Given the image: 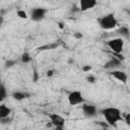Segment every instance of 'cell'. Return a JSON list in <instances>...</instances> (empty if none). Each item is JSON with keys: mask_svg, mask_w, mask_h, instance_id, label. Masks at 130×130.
Instances as JSON below:
<instances>
[{"mask_svg": "<svg viewBox=\"0 0 130 130\" xmlns=\"http://www.w3.org/2000/svg\"><path fill=\"white\" fill-rule=\"evenodd\" d=\"M100 113L104 116L107 123L112 127H114L118 122L123 120V117L121 115V111L117 108H114V107L104 108V109L100 110Z\"/></svg>", "mask_w": 130, "mask_h": 130, "instance_id": "cell-1", "label": "cell"}, {"mask_svg": "<svg viewBox=\"0 0 130 130\" xmlns=\"http://www.w3.org/2000/svg\"><path fill=\"white\" fill-rule=\"evenodd\" d=\"M99 24H100L101 28H103L105 30H109V29L115 28L118 24V21H117L114 13H108L99 19Z\"/></svg>", "mask_w": 130, "mask_h": 130, "instance_id": "cell-2", "label": "cell"}, {"mask_svg": "<svg viewBox=\"0 0 130 130\" xmlns=\"http://www.w3.org/2000/svg\"><path fill=\"white\" fill-rule=\"evenodd\" d=\"M48 10L46 8H43V7H36V8H32L29 12V16H30V19L32 21H42L45 17H46V14H47Z\"/></svg>", "mask_w": 130, "mask_h": 130, "instance_id": "cell-3", "label": "cell"}, {"mask_svg": "<svg viewBox=\"0 0 130 130\" xmlns=\"http://www.w3.org/2000/svg\"><path fill=\"white\" fill-rule=\"evenodd\" d=\"M107 46L113 51V53H122L124 47V41L122 40V38L112 39L107 42Z\"/></svg>", "mask_w": 130, "mask_h": 130, "instance_id": "cell-4", "label": "cell"}, {"mask_svg": "<svg viewBox=\"0 0 130 130\" xmlns=\"http://www.w3.org/2000/svg\"><path fill=\"white\" fill-rule=\"evenodd\" d=\"M68 103L71 106H76L79 104H83L84 103V99L82 93L79 90H73L70 91L68 94Z\"/></svg>", "mask_w": 130, "mask_h": 130, "instance_id": "cell-5", "label": "cell"}, {"mask_svg": "<svg viewBox=\"0 0 130 130\" xmlns=\"http://www.w3.org/2000/svg\"><path fill=\"white\" fill-rule=\"evenodd\" d=\"M50 122L53 124V127L57 130H62L65 125V119L59 114H50L49 115Z\"/></svg>", "mask_w": 130, "mask_h": 130, "instance_id": "cell-6", "label": "cell"}, {"mask_svg": "<svg viewBox=\"0 0 130 130\" xmlns=\"http://www.w3.org/2000/svg\"><path fill=\"white\" fill-rule=\"evenodd\" d=\"M82 112L86 117H94L98 114V109L93 105H88V104H83L82 107Z\"/></svg>", "mask_w": 130, "mask_h": 130, "instance_id": "cell-7", "label": "cell"}, {"mask_svg": "<svg viewBox=\"0 0 130 130\" xmlns=\"http://www.w3.org/2000/svg\"><path fill=\"white\" fill-rule=\"evenodd\" d=\"M96 0H79V10L86 11L96 5Z\"/></svg>", "mask_w": 130, "mask_h": 130, "instance_id": "cell-8", "label": "cell"}, {"mask_svg": "<svg viewBox=\"0 0 130 130\" xmlns=\"http://www.w3.org/2000/svg\"><path fill=\"white\" fill-rule=\"evenodd\" d=\"M109 74H110L111 76H113L114 78H116L117 80L123 82V83H126L127 78H128L127 74H126L124 71H122V70H113V71L109 72Z\"/></svg>", "mask_w": 130, "mask_h": 130, "instance_id": "cell-9", "label": "cell"}, {"mask_svg": "<svg viewBox=\"0 0 130 130\" xmlns=\"http://www.w3.org/2000/svg\"><path fill=\"white\" fill-rule=\"evenodd\" d=\"M121 62L122 61H120L117 57H112L107 63H105L104 68H106V69H114V68L120 66L121 65Z\"/></svg>", "mask_w": 130, "mask_h": 130, "instance_id": "cell-10", "label": "cell"}, {"mask_svg": "<svg viewBox=\"0 0 130 130\" xmlns=\"http://www.w3.org/2000/svg\"><path fill=\"white\" fill-rule=\"evenodd\" d=\"M29 96H30V94L28 92H25V91H14L12 93V98L16 101H22V100H25Z\"/></svg>", "mask_w": 130, "mask_h": 130, "instance_id": "cell-11", "label": "cell"}, {"mask_svg": "<svg viewBox=\"0 0 130 130\" xmlns=\"http://www.w3.org/2000/svg\"><path fill=\"white\" fill-rule=\"evenodd\" d=\"M10 114H11L10 108H8V107H7L6 105H4V104L0 105V119L9 117Z\"/></svg>", "mask_w": 130, "mask_h": 130, "instance_id": "cell-12", "label": "cell"}, {"mask_svg": "<svg viewBox=\"0 0 130 130\" xmlns=\"http://www.w3.org/2000/svg\"><path fill=\"white\" fill-rule=\"evenodd\" d=\"M58 43H52V44H48V45H45V46H42V47H39L38 48V51H45V50H53V49H56L58 47Z\"/></svg>", "mask_w": 130, "mask_h": 130, "instance_id": "cell-13", "label": "cell"}, {"mask_svg": "<svg viewBox=\"0 0 130 130\" xmlns=\"http://www.w3.org/2000/svg\"><path fill=\"white\" fill-rule=\"evenodd\" d=\"M117 32H118L119 35H121L122 37L128 38V37H129V34H130V30H129V28H128L127 26H121V27H119V28L117 29Z\"/></svg>", "mask_w": 130, "mask_h": 130, "instance_id": "cell-14", "label": "cell"}, {"mask_svg": "<svg viewBox=\"0 0 130 130\" xmlns=\"http://www.w3.org/2000/svg\"><path fill=\"white\" fill-rule=\"evenodd\" d=\"M7 96V90H6V87L0 83V103L3 102L5 100V98Z\"/></svg>", "mask_w": 130, "mask_h": 130, "instance_id": "cell-15", "label": "cell"}, {"mask_svg": "<svg viewBox=\"0 0 130 130\" xmlns=\"http://www.w3.org/2000/svg\"><path fill=\"white\" fill-rule=\"evenodd\" d=\"M20 59H21V62H22V63H29V62L31 61V57H30V55H29L27 52H23V53L21 54Z\"/></svg>", "mask_w": 130, "mask_h": 130, "instance_id": "cell-16", "label": "cell"}, {"mask_svg": "<svg viewBox=\"0 0 130 130\" xmlns=\"http://www.w3.org/2000/svg\"><path fill=\"white\" fill-rule=\"evenodd\" d=\"M17 61L14 60V59H8L6 62H5V68H11L12 66L16 65Z\"/></svg>", "mask_w": 130, "mask_h": 130, "instance_id": "cell-17", "label": "cell"}, {"mask_svg": "<svg viewBox=\"0 0 130 130\" xmlns=\"http://www.w3.org/2000/svg\"><path fill=\"white\" fill-rule=\"evenodd\" d=\"M16 14H17V16H18L19 18H22V19H26V18H27V14H26V12H25L24 10L19 9V10L16 11Z\"/></svg>", "mask_w": 130, "mask_h": 130, "instance_id": "cell-18", "label": "cell"}, {"mask_svg": "<svg viewBox=\"0 0 130 130\" xmlns=\"http://www.w3.org/2000/svg\"><path fill=\"white\" fill-rule=\"evenodd\" d=\"M123 120L125 121V123H126L128 126H130V114H129V113L125 114V116L123 117Z\"/></svg>", "mask_w": 130, "mask_h": 130, "instance_id": "cell-19", "label": "cell"}, {"mask_svg": "<svg viewBox=\"0 0 130 130\" xmlns=\"http://www.w3.org/2000/svg\"><path fill=\"white\" fill-rule=\"evenodd\" d=\"M95 77L93 76V75H88L87 77H86V81L88 82V83H94L95 82Z\"/></svg>", "mask_w": 130, "mask_h": 130, "instance_id": "cell-20", "label": "cell"}, {"mask_svg": "<svg viewBox=\"0 0 130 130\" xmlns=\"http://www.w3.org/2000/svg\"><path fill=\"white\" fill-rule=\"evenodd\" d=\"M91 66L90 65H83L82 66V68H81V70L83 71V72H89L90 70H91Z\"/></svg>", "mask_w": 130, "mask_h": 130, "instance_id": "cell-21", "label": "cell"}, {"mask_svg": "<svg viewBox=\"0 0 130 130\" xmlns=\"http://www.w3.org/2000/svg\"><path fill=\"white\" fill-rule=\"evenodd\" d=\"M96 124H99V125H101L103 128H109V127H111L107 122H102V121H99V122H95Z\"/></svg>", "mask_w": 130, "mask_h": 130, "instance_id": "cell-22", "label": "cell"}, {"mask_svg": "<svg viewBox=\"0 0 130 130\" xmlns=\"http://www.w3.org/2000/svg\"><path fill=\"white\" fill-rule=\"evenodd\" d=\"M73 37H74L75 39H77V40H81V39L83 38V35H82L81 32H79V31H76V32H74Z\"/></svg>", "mask_w": 130, "mask_h": 130, "instance_id": "cell-23", "label": "cell"}, {"mask_svg": "<svg viewBox=\"0 0 130 130\" xmlns=\"http://www.w3.org/2000/svg\"><path fill=\"white\" fill-rule=\"evenodd\" d=\"M53 75H54V70L50 69V70L47 71V76H48V77H52Z\"/></svg>", "mask_w": 130, "mask_h": 130, "instance_id": "cell-24", "label": "cell"}, {"mask_svg": "<svg viewBox=\"0 0 130 130\" xmlns=\"http://www.w3.org/2000/svg\"><path fill=\"white\" fill-rule=\"evenodd\" d=\"M32 80H34L35 82H37V80H38V73H37L36 70L34 71V78H32Z\"/></svg>", "mask_w": 130, "mask_h": 130, "instance_id": "cell-25", "label": "cell"}, {"mask_svg": "<svg viewBox=\"0 0 130 130\" xmlns=\"http://www.w3.org/2000/svg\"><path fill=\"white\" fill-rule=\"evenodd\" d=\"M46 127H48V128H52V127H53V124H52L51 122H49V123H47Z\"/></svg>", "mask_w": 130, "mask_h": 130, "instance_id": "cell-26", "label": "cell"}, {"mask_svg": "<svg viewBox=\"0 0 130 130\" xmlns=\"http://www.w3.org/2000/svg\"><path fill=\"white\" fill-rule=\"evenodd\" d=\"M2 23H3V16H2V15H0V27H1Z\"/></svg>", "mask_w": 130, "mask_h": 130, "instance_id": "cell-27", "label": "cell"}, {"mask_svg": "<svg viewBox=\"0 0 130 130\" xmlns=\"http://www.w3.org/2000/svg\"><path fill=\"white\" fill-rule=\"evenodd\" d=\"M58 24H59V27H60V28H63V23H62V22H59Z\"/></svg>", "mask_w": 130, "mask_h": 130, "instance_id": "cell-28", "label": "cell"}, {"mask_svg": "<svg viewBox=\"0 0 130 130\" xmlns=\"http://www.w3.org/2000/svg\"><path fill=\"white\" fill-rule=\"evenodd\" d=\"M68 62H69V63H73V60H72V59H69V61H68Z\"/></svg>", "mask_w": 130, "mask_h": 130, "instance_id": "cell-29", "label": "cell"}, {"mask_svg": "<svg viewBox=\"0 0 130 130\" xmlns=\"http://www.w3.org/2000/svg\"><path fill=\"white\" fill-rule=\"evenodd\" d=\"M0 83H1V77H0Z\"/></svg>", "mask_w": 130, "mask_h": 130, "instance_id": "cell-30", "label": "cell"}, {"mask_svg": "<svg viewBox=\"0 0 130 130\" xmlns=\"http://www.w3.org/2000/svg\"><path fill=\"white\" fill-rule=\"evenodd\" d=\"M47 1H49V0H47Z\"/></svg>", "mask_w": 130, "mask_h": 130, "instance_id": "cell-31", "label": "cell"}]
</instances>
